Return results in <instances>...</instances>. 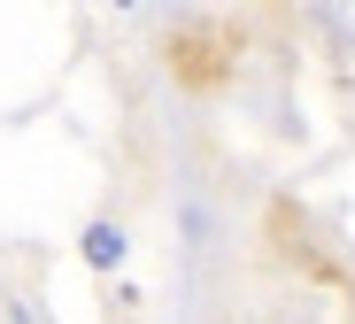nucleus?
Masks as SVG:
<instances>
[{
	"instance_id": "f257e3e1",
	"label": "nucleus",
	"mask_w": 355,
	"mask_h": 324,
	"mask_svg": "<svg viewBox=\"0 0 355 324\" xmlns=\"http://www.w3.org/2000/svg\"><path fill=\"white\" fill-rule=\"evenodd\" d=\"M124 255H132V239H124V224H108V216H93L85 232H78V263L85 271H124Z\"/></svg>"
}]
</instances>
